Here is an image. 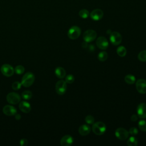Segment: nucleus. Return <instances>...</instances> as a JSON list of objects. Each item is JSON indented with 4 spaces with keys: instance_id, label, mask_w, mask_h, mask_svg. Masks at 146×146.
<instances>
[{
    "instance_id": "f257e3e1",
    "label": "nucleus",
    "mask_w": 146,
    "mask_h": 146,
    "mask_svg": "<svg viewBox=\"0 0 146 146\" xmlns=\"http://www.w3.org/2000/svg\"><path fill=\"white\" fill-rule=\"evenodd\" d=\"M35 80V76L32 72H27L22 77L21 80L22 86L25 87H29L31 86Z\"/></svg>"
},
{
    "instance_id": "f03ea898",
    "label": "nucleus",
    "mask_w": 146,
    "mask_h": 146,
    "mask_svg": "<svg viewBox=\"0 0 146 146\" xmlns=\"http://www.w3.org/2000/svg\"><path fill=\"white\" fill-rule=\"evenodd\" d=\"M92 130L95 134L102 135L104 134L106 131V125L102 121H98L94 123L92 126Z\"/></svg>"
},
{
    "instance_id": "7ed1b4c3",
    "label": "nucleus",
    "mask_w": 146,
    "mask_h": 146,
    "mask_svg": "<svg viewBox=\"0 0 146 146\" xmlns=\"http://www.w3.org/2000/svg\"><path fill=\"white\" fill-rule=\"evenodd\" d=\"M81 34L80 29L76 26H72L67 33V35L68 38L71 39H76L79 38Z\"/></svg>"
},
{
    "instance_id": "20e7f679",
    "label": "nucleus",
    "mask_w": 146,
    "mask_h": 146,
    "mask_svg": "<svg viewBox=\"0 0 146 146\" xmlns=\"http://www.w3.org/2000/svg\"><path fill=\"white\" fill-rule=\"evenodd\" d=\"M96 33L93 30H86L83 35V39L84 42L88 43L94 41L96 38Z\"/></svg>"
},
{
    "instance_id": "39448f33",
    "label": "nucleus",
    "mask_w": 146,
    "mask_h": 146,
    "mask_svg": "<svg viewBox=\"0 0 146 146\" xmlns=\"http://www.w3.org/2000/svg\"><path fill=\"white\" fill-rule=\"evenodd\" d=\"M67 90V83L66 81L60 80L56 82L55 84V91L58 95H63Z\"/></svg>"
},
{
    "instance_id": "423d86ee",
    "label": "nucleus",
    "mask_w": 146,
    "mask_h": 146,
    "mask_svg": "<svg viewBox=\"0 0 146 146\" xmlns=\"http://www.w3.org/2000/svg\"><path fill=\"white\" fill-rule=\"evenodd\" d=\"M6 100L10 104H17L21 102V98L19 94L15 92H10L6 96Z\"/></svg>"
},
{
    "instance_id": "0eeeda50",
    "label": "nucleus",
    "mask_w": 146,
    "mask_h": 146,
    "mask_svg": "<svg viewBox=\"0 0 146 146\" xmlns=\"http://www.w3.org/2000/svg\"><path fill=\"white\" fill-rule=\"evenodd\" d=\"M111 43L115 46H117L120 44L122 40V37L121 34L117 31L111 32L110 37Z\"/></svg>"
},
{
    "instance_id": "6e6552de",
    "label": "nucleus",
    "mask_w": 146,
    "mask_h": 146,
    "mask_svg": "<svg viewBox=\"0 0 146 146\" xmlns=\"http://www.w3.org/2000/svg\"><path fill=\"white\" fill-rule=\"evenodd\" d=\"M1 71L4 76L10 77L14 74V69L11 65L9 64H4L1 67Z\"/></svg>"
},
{
    "instance_id": "1a4fd4ad",
    "label": "nucleus",
    "mask_w": 146,
    "mask_h": 146,
    "mask_svg": "<svg viewBox=\"0 0 146 146\" xmlns=\"http://www.w3.org/2000/svg\"><path fill=\"white\" fill-rule=\"evenodd\" d=\"M116 137L121 140L127 139L129 136V132L125 128L120 127L116 129L115 132Z\"/></svg>"
},
{
    "instance_id": "9d476101",
    "label": "nucleus",
    "mask_w": 146,
    "mask_h": 146,
    "mask_svg": "<svg viewBox=\"0 0 146 146\" xmlns=\"http://www.w3.org/2000/svg\"><path fill=\"white\" fill-rule=\"evenodd\" d=\"M136 88L137 91L141 94H144L146 93V80L143 79H140L136 82Z\"/></svg>"
},
{
    "instance_id": "9b49d317",
    "label": "nucleus",
    "mask_w": 146,
    "mask_h": 146,
    "mask_svg": "<svg viewBox=\"0 0 146 146\" xmlns=\"http://www.w3.org/2000/svg\"><path fill=\"white\" fill-rule=\"evenodd\" d=\"M96 46L101 50H106L108 47V42L107 39L104 36L99 37L96 42Z\"/></svg>"
},
{
    "instance_id": "f8f14e48",
    "label": "nucleus",
    "mask_w": 146,
    "mask_h": 146,
    "mask_svg": "<svg viewBox=\"0 0 146 146\" xmlns=\"http://www.w3.org/2000/svg\"><path fill=\"white\" fill-rule=\"evenodd\" d=\"M103 14H104L103 11L102 10L97 9L92 10L91 12L90 15L91 18L92 20L96 21L100 20L103 18Z\"/></svg>"
},
{
    "instance_id": "ddd939ff",
    "label": "nucleus",
    "mask_w": 146,
    "mask_h": 146,
    "mask_svg": "<svg viewBox=\"0 0 146 146\" xmlns=\"http://www.w3.org/2000/svg\"><path fill=\"white\" fill-rule=\"evenodd\" d=\"M137 113L138 117L141 119L146 118V104L142 103L137 107Z\"/></svg>"
},
{
    "instance_id": "4468645a",
    "label": "nucleus",
    "mask_w": 146,
    "mask_h": 146,
    "mask_svg": "<svg viewBox=\"0 0 146 146\" xmlns=\"http://www.w3.org/2000/svg\"><path fill=\"white\" fill-rule=\"evenodd\" d=\"M3 112L7 116H13L17 113L16 108L10 105H6L3 108Z\"/></svg>"
},
{
    "instance_id": "2eb2a0df",
    "label": "nucleus",
    "mask_w": 146,
    "mask_h": 146,
    "mask_svg": "<svg viewBox=\"0 0 146 146\" xmlns=\"http://www.w3.org/2000/svg\"><path fill=\"white\" fill-rule=\"evenodd\" d=\"M74 142L73 137L68 135H65L60 139V145L62 146H69L71 145Z\"/></svg>"
},
{
    "instance_id": "dca6fc26",
    "label": "nucleus",
    "mask_w": 146,
    "mask_h": 146,
    "mask_svg": "<svg viewBox=\"0 0 146 146\" xmlns=\"http://www.w3.org/2000/svg\"><path fill=\"white\" fill-rule=\"evenodd\" d=\"M19 108L20 110L24 113H29L31 109L30 103L26 101L21 102L19 104Z\"/></svg>"
},
{
    "instance_id": "f3484780",
    "label": "nucleus",
    "mask_w": 146,
    "mask_h": 146,
    "mask_svg": "<svg viewBox=\"0 0 146 146\" xmlns=\"http://www.w3.org/2000/svg\"><path fill=\"white\" fill-rule=\"evenodd\" d=\"M91 131L90 127L87 124H83L79 127L78 132L82 136H86L90 133Z\"/></svg>"
},
{
    "instance_id": "a211bd4d",
    "label": "nucleus",
    "mask_w": 146,
    "mask_h": 146,
    "mask_svg": "<svg viewBox=\"0 0 146 146\" xmlns=\"http://www.w3.org/2000/svg\"><path fill=\"white\" fill-rule=\"evenodd\" d=\"M55 75L59 79H63L66 76L65 70L61 67H58L55 70Z\"/></svg>"
},
{
    "instance_id": "6ab92c4d",
    "label": "nucleus",
    "mask_w": 146,
    "mask_h": 146,
    "mask_svg": "<svg viewBox=\"0 0 146 146\" xmlns=\"http://www.w3.org/2000/svg\"><path fill=\"white\" fill-rule=\"evenodd\" d=\"M124 80L125 82L129 84H132L135 83L136 81V78L135 76L132 75H127L125 78H124Z\"/></svg>"
},
{
    "instance_id": "aec40b11",
    "label": "nucleus",
    "mask_w": 146,
    "mask_h": 146,
    "mask_svg": "<svg viewBox=\"0 0 146 146\" xmlns=\"http://www.w3.org/2000/svg\"><path fill=\"white\" fill-rule=\"evenodd\" d=\"M127 143L128 146H136L138 144V141L136 137L134 136H131L128 138Z\"/></svg>"
},
{
    "instance_id": "412c9836",
    "label": "nucleus",
    "mask_w": 146,
    "mask_h": 146,
    "mask_svg": "<svg viewBox=\"0 0 146 146\" xmlns=\"http://www.w3.org/2000/svg\"><path fill=\"white\" fill-rule=\"evenodd\" d=\"M117 54L119 56L123 57L125 56L127 54V50L126 48L124 46H119L117 47V50H116Z\"/></svg>"
},
{
    "instance_id": "4be33fe9",
    "label": "nucleus",
    "mask_w": 146,
    "mask_h": 146,
    "mask_svg": "<svg viewBox=\"0 0 146 146\" xmlns=\"http://www.w3.org/2000/svg\"><path fill=\"white\" fill-rule=\"evenodd\" d=\"M108 58V54L106 51H102L99 53L98 58L101 62H104L107 60Z\"/></svg>"
},
{
    "instance_id": "5701e85b",
    "label": "nucleus",
    "mask_w": 146,
    "mask_h": 146,
    "mask_svg": "<svg viewBox=\"0 0 146 146\" xmlns=\"http://www.w3.org/2000/svg\"><path fill=\"white\" fill-rule=\"evenodd\" d=\"M33 94L30 91H25L22 94V97L24 100H29L32 98Z\"/></svg>"
},
{
    "instance_id": "b1692460",
    "label": "nucleus",
    "mask_w": 146,
    "mask_h": 146,
    "mask_svg": "<svg viewBox=\"0 0 146 146\" xmlns=\"http://www.w3.org/2000/svg\"><path fill=\"white\" fill-rule=\"evenodd\" d=\"M138 126L139 129L141 131L146 132V121L144 120H141L138 123Z\"/></svg>"
},
{
    "instance_id": "393cba45",
    "label": "nucleus",
    "mask_w": 146,
    "mask_h": 146,
    "mask_svg": "<svg viewBox=\"0 0 146 146\" xmlns=\"http://www.w3.org/2000/svg\"><path fill=\"white\" fill-rule=\"evenodd\" d=\"M138 59L141 62H146V50L140 52L137 56Z\"/></svg>"
},
{
    "instance_id": "a878e982",
    "label": "nucleus",
    "mask_w": 146,
    "mask_h": 146,
    "mask_svg": "<svg viewBox=\"0 0 146 146\" xmlns=\"http://www.w3.org/2000/svg\"><path fill=\"white\" fill-rule=\"evenodd\" d=\"M89 11L86 9H82L79 11V15L82 18H87L89 16Z\"/></svg>"
},
{
    "instance_id": "bb28decb",
    "label": "nucleus",
    "mask_w": 146,
    "mask_h": 146,
    "mask_svg": "<svg viewBox=\"0 0 146 146\" xmlns=\"http://www.w3.org/2000/svg\"><path fill=\"white\" fill-rule=\"evenodd\" d=\"M24 71H25V68L23 66L21 65H18L16 66L14 68V72L18 75L22 74L24 72Z\"/></svg>"
},
{
    "instance_id": "cd10ccee",
    "label": "nucleus",
    "mask_w": 146,
    "mask_h": 146,
    "mask_svg": "<svg viewBox=\"0 0 146 146\" xmlns=\"http://www.w3.org/2000/svg\"><path fill=\"white\" fill-rule=\"evenodd\" d=\"M85 121L88 124H92L94 123V117L91 115H87L85 117Z\"/></svg>"
},
{
    "instance_id": "c85d7f7f",
    "label": "nucleus",
    "mask_w": 146,
    "mask_h": 146,
    "mask_svg": "<svg viewBox=\"0 0 146 146\" xmlns=\"http://www.w3.org/2000/svg\"><path fill=\"white\" fill-rule=\"evenodd\" d=\"M65 81L67 83H72L74 82V77L72 75H71V74H69L68 75L66 76V78H65Z\"/></svg>"
},
{
    "instance_id": "c756f323",
    "label": "nucleus",
    "mask_w": 146,
    "mask_h": 146,
    "mask_svg": "<svg viewBox=\"0 0 146 146\" xmlns=\"http://www.w3.org/2000/svg\"><path fill=\"white\" fill-rule=\"evenodd\" d=\"M22 84L19 82H15L12 84V88L14 90H19L21 87Z\"/></svg>"
},
{
    "instance_id": "7c9ffc66",
    "label": "nucleus",
    "mask_w": 146,
    "mask_h": 146,
    "mask_svg": "<svg viewBox=\"0 0 146 146\" xmlns=\"http://www.w3.org/2000/svg\"><path fill=\"white\" fill-rule=\"evenodd\" d=\"M129 133H130L132 136H135L138 133V129L136 127H131L128 131Z\"/></svg>"
},
{
    "instance_id": "2f4dec72",
    "label": "nucleus",
    "mask_w": 146,
    "mask_h": 146,
    "mask_svg": "<svg viewBox=\"0 0 146 146\" xmlns=\"http://www.w3.org/2000/svg\"><path fill=\"white\" fill-rule=\"evenodd\" d=\"M27 144H28V141H27V140L26 139H21V141H20V144H21V145H22V146L26 145H27Z\"/></svg>"
},
{
    "instance_id": "473e14b6",
    "label": "nucleus",
    "mask_w": 146,
    "mask_h": 146,
    "mask_svg": "<svg viewBox=\"0 0 146 146\" xmlns=\"http://www.w3.org/2000/svg\"><path fill=\"white\" fill-rule=\"evenodd\" d=\"M138 119V116L136 115V114H133L131 116V120L133 121H135L137 120Z\"/></svg>"
},
{
    "instance_id": "72a5a7b5",
    "label": "nucleus",
    "mask_w": 146,
    "mask_h": 146,
    "mask_svg": "<svg viewBox=\"0 0 146 146\" xmlns=\"http://www.w3.org/2000/svg\"><path fill=\"white\" fill-rule=\"evenodd\" d=\"M15 119L17 120H20L21 118V116L20 114H18V113H17L15 115Z\"/></svg>"
}]
</instances>
